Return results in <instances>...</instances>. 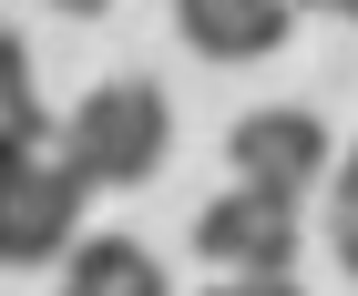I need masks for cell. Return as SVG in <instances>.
<instances>
[{"label": "cell", "instance_id": "cell-1", "mask_svg": "<svg viewBox=\"0 0 358 296\" xmlns=\"http://www.w3.org/2000/svg\"><path fill=\"white\" fill-rule=\"evenodd\" d=\"M174 154V103H164V82H92L83 103L62 112V163L83 174L92 194H123V184H154Z\"/></svg>", "mask_w": 358, "mask_h": 296}, {"label": "cell", "instance_id": "cell-2", "mask_svg": "<svg viewBox=\"0 0 358 296\" xmlns=\"http://www.w3.org/2000/svg\"><path fill=\"white\" fill-rule=\"evenodd\" d=\"M225 163H236V184H246V194L307 205V194L328 184L338 143H328V123H317L307 103H256V112H236V133H225Z\"/></svg>", "mask_w": 358, "mask_h": 296}, {"label": "cell", "instance_id": "cell-3", "mask_svg": "<svg viewBox=\"0 0 358 296\" xmlns=\"http://www.w3.org/2000/svg\"><path fill=\"white\" fill-rule=\"evenodd\" d=\"M194 256L215 276H297V205L225 184L215 205L194 215Z\"/></svg>", "mask_w": 358, "mask_h": 296}, {"label": "cell", "instance_id": "cell-4", "mask_svg": "<svg viewBox=\"0 0 358 296\" xmlns=\"http://www.w3.org/2000/svg\"><path fill=\"white\" fill-rule=\"evenodd\" d=\"M83 174L72 163H31L21 184H0V266H62L72 245H83Z\"/></svg>", "mask_w": 358, "mask_h": 296}, {"label": "cell", "instance_id": "cell-5", "mask_svg": "<svg viewBox=\"0 0 358 296\" xmlns=\"http://www.w3.org/2000/svg\"><path fill=\"white\" fill-rule=\"evenodd\" d=\"M174 31L205 61H266V52H287L297 10L287 0H174Z\"/></svg>", "mask_w": 358, "mask_h": 296}, {"label": "cell", "instance_id": "cell-6", "mask_svg": "<svg viewBox=\"0 0 358 296\" xmlns=\"http://www.w3.org/2000/svg\"><path fill=\"white\" fill-rule=\"evenodd\" d=\"M52 296H174L164 286V256L134 235H83L72 256H62V286Z\"/></svg>", "mask_w": 358, "mask_h": 296}, {"label": "cell", "instance_id": "cell-7", "mask_svg": "<svg viewBox=\"0 0 358 296\" xmlns=\"http://www.w3.org/2000/svg\"><path fill=\"white\" fill-rule=\"evenodd\" d=\"M52 154H62V112H41V103L0 112V184H21L31 163H52Z\"/></svg>", "mask_w": 358, "mask_h": 296}, {"label": "cell", "instance_id": "cell-8", "mask_svg": "<svg viewBox=\"0 0 358 296\" xmlns=\"http://www.w3.org/2000/svg\"><path fill=\"white\" fill-rule=\"evenodd\" d=\"M328 184H338V205H328V256H338V266L358 276V143H348V154L328 163Z\"/></svg>", "mask_w": 358, "mask_h": 296}, {"label": "cell", "instance_id": "cell-9", "mask_svg": "<svg viewBox=\"0 0 358 296\" xmlns=\"http://www.w3.org/2000/svg\"><path fill=\"white\" fill-rule=\"evenodd\" d=\"M10 103H31V41L21 31H0V112Z\"/></svg>", "mask_w": 358, "mask_h": 296}, {"label": "cell", "instance_id": "cell-10", "mask_svg": "<svg viewBox=\"0 0 358 296\" xmlns=\"http://www.w3.org/2000/svg\"><path fill=\"white\" fill-rule=\"evenodd\" d=\"M205 296H307V286H297V276H215Z\"/></svg>", "mask_w": 358, "mask_h": 296}, {"label": "cell", "instance_id": "cell-11", "mask_svg": "<svg viewBox=\"0 0 358 296\" xmlns=\"http://www.w3.org/2000/svg\"><path fill=\"white\" fill-rule=\"evenodd\" d=\"M52 10H62V21H103L113 0H52Z\"/></svg>", "mask_w": 358, "mask_h": 296}, {"label": "cell", "instance_id": "cell-12", "mask_svg": "<svg viewBox=\"0 0 358 296\" xmlns=\"http://www.w3.org/2000/svg\"><path fill=\"white\" fill-rule=\"evenodd\" d=\"M287 10H358V0H287Z\"/></svg>", "mask_w": 358, "mask_h": 296}]
</instances>
